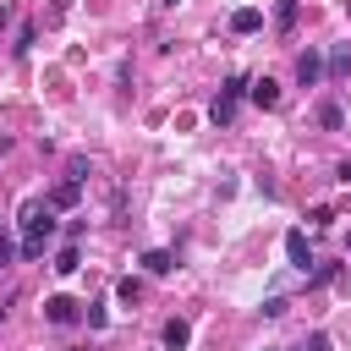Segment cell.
<instances>
[{
	"label": "cell",
	"instance_id": "obj_8",
	"mask_svg": "<svg viewBox=\"0 0 351 351\" xmlns=\"http://www.w3.org/2000/svg\"><path fill=\"white\" fill-rule=\"evenodd\" d=\"M258 27H263V11H258V5L230 11V33H241V38H247V33H258Z\"/></svg>",
	"mask_w": 351,
	"mask_h": 351
},
{
	"label": "cell",
	"instance_id": "obj_2",
	"mask_svg": "<svg viewBox=\"0 0 351 351\" xmlns=\"http://www.w3.org/2000/svg\"><path fill=\"white\" fill-rule=\"evenodd\" d=\"M241 93H247V77H225L219 99L208 104V121H214V126H230V121H236V104H241Z\"/></svg>",
	"mask_w": 351,
	"mask_h": 351
},
{
	"label": "cell",
	"instance_id": "obj_17",
	"mask_svg": "<svg viewBox=\"0 0 351 351\" xmlns=\"http://www.w3.org/2000/svg\"><path fill=\"white\" fill-rule=\"evenodd\" d=\"M66 176H71V181H88V159L71 154V159H66Z\"/></svg>",
	"mask_w": 351,
	"mask_h": 351
},
{
	"label": "cell",
	"instance_id": "obj_3",
	"mask_svg": "<svg viewBox=\"0 0 351 351\" xmlns=\"http://www.w3.org/2000/svg\"><path fill=\"white\" fill-rule=\"evenodd\" d=\"M49 208H77L82 203V181H71V176H60L55 186H49V197H44Z\"/></svg>",
	"mask_w": 351,
	"mask_h": 351
},
{
	"label": "cell",
	"instance_id": "obj_13",
	"mask_svg": "<svg viewBox=\"0 0 351 351\" xmlns=\"http://www.w3.org/2000/svg\"><path fill=\"white\" fill-rule=\"evenodd\" d=\"M296 5H302V0H280V5H274V27H280V33L296 27Z\"/></svg>",
	"mask_w": 351,
	"mask_h": 351
},
{
	"label": "cell",
	"instance_id": "obj_1",
	"mask_svg": "<svg viewBox=\"0 0 351 351\" xmlns=\"http://www.w3.org/2000/svg\"><path fill=\"white\" fill-rule=\"evenodd\" d=\"M49 236H55V208L38 203V197H27L22 203V258H44Z\"/></svg>",
	"mask_w": 351,
	"mask_h": 351
},
{
	"label": "cell",
	"instance_id": "obj_7",
	"mask_svg": "<svg viewBox=\"0 0 351 351\" xmlns=\"http://www.w3.org/2000/svg\"><path fill=\"white\" fill-rule=\"evenodd\" d=\"M318 77H324V60H318V49H302V55H296V82H302V88H313Z\"/></svg>",
	"mask_w": 351,
	"mask_h": 351
},
{
	"label": "cell",
	"instance_id": "obj_9",
	"mask_svg": "<svg viewBox=\"0 0 351 351\" xmlns=\"http://www.w3.org/2000/svg\"><path fill=\"white\" fill-rule=\"evenodd\" d=\"M186 340H192V324L170 318V324H165V351H186Z\"/></svg>",
	"mask_w": 351,
	"mask_h": 351
},
{
	"label": "cell",
	"instance_id": "obj_4",
	"mask_svg": "<svg viewBox=\"0 0 351 351\" xmlns=\"http://www.w3.org/2000/svg\"><path fill=\"white\" fill-rule=\"evenodd\" d=\"M285 258H291L302 274L313 269V241H307V230H285Z\"/></svg>",
	"mask_w": 351,
	"mask_h": 351
},
{
	"label": "cell",
	"instance_id": "obj_22",
	"mask_svg": "<svg viewBox=\"0 0 351 351\" xmlns=\"http://www.w3.org/2000/svg\"><path fill=\"white\" fill-rule=\"evenodd\" d=\"M165 5H176V0H165Z\"/></svg>",
	"mask_w": 351,
	"mask_h": 351
},
{
	"label": "cell",
	"instance_id": "obj_10",
	"mask_svg": "<svg viewBox=\"0 0 351 351\" xmlns=\"http://www.w3.org/2000/svg\"><path fill=\"white\" fill-rule=\"evenodd\" d=\"M77 263H82V252H77V241H66V247L55 252V263H49V269H55V274H77Z\"/></svg>",
	"mask_w": 351,
	"mask_h": 351
},
{
	"label": "cell",
	"instance_id": "obj_19",
	"mask_svg": "<svg viewBox=\"0 0 351 351\" xmlns=\"http://www.w3.org/2000/svg\"><path fill=\"white\" fill-rule=\"evenodd\" d=\"M16 252H22V247H16V241H11V236H0V263H11V258H16Z\"/></svg>",
	"mask_w": 351,
	"mask_h": 351
},
{
	"label": "cell",
	"instance_id": "obj_6",
	"mask_svg": "<svg viewBox=\"0 0 351 351\" xmlns=\"http://www.w3.org/2000/svg\"><path fill=\"white\" fill-rule=\"evenodd\" d=\"M247 99H252L258 110H274V104H280V82H274V77H258V82H247Z\"/></svg>",
	"mask_w": 351,
	"mask_h": 351
},
{
	"label": "cell",
	"instance_id": "obj_15",
	"mask_svg": "<svg viewBox=\"0 0 351 351\" xmlns=\"http://www.w3.org/2000/svg\"><path fill=\"white\" fill-rule=\"evenodd\" d=\"M115 296H121L126 307H137V296H143V280H132V274H126V280L115 285Z\"/></svg>",
	"mask_w": 351,
	"mask_h": 351
},
{
	"label": "cell",
	"instance_id": "obj_14",
	"mask_svg": "<svg viewBox=\"0 0 351 351\" xmlns=\"http://www.w3.org/2000/svg\"><path fill=\"white\" fill-rule=\"evenodd\" d=\"M318 126H324V132H340V126H346L340 104H318Z\"/></svg>",
	"mask_w": 351,
	"mask_h": 351
},
{
	"label": "cell",
	"instance_id": "obj_18",
	"mask_svg": "<svg viewBox=\"0 0 351 351\" xmlns=\"http://www.w3.org/2000/svg\"><path fill=\"white\" fill-rule=\"evenodd\" d=\"M285 307H291L285 296H269V302H263V318H285Z\"/></svg>",
	"mask_w": 351,
	"mask_h": 351
},
{
	"label": "cell",
	"instance_id": "obj_12",
	"mask_svg": "<svg viewBox=\"0 0 351 351\" xmlns=\"http://www.w3.org/2000/svg\"><path fill=\"white\" fill-rule=\"evenodd\" d=\"M143 269H148V274H170V269H176V258H170L165 247H154V252H143Z\"/></svg>",
	"mask_w": 351,
	"mask_h": 351
},
{
	"label": "cell",
	"instance_id": "obj_21",
	"mask_svg": "<svg viewBox=\"0 0 351 351\" xmlns=\"http://www.w3.org/2000/svg\"><path fill=\"white\" fill-rule=\"evenodd\" d=\"M335 181H346V186H351V159H340V165H335Z\"/></svg>",
	"mask_w": 351,
	"mask_h": 351
},
{
	"label": "cell",
	"instance_id": "obj_11",
	"mask_svg": "<svg viewBox=\"0 0 351 351\" xmlns=\"http://www.w3.org/2000/svg\"><path fill=\"white\" fill-rule=\"evenodd\" d=\"M329 77H351V44H335L329 49V66H324Z\"/></svg>",
	"mask_w": 351,
	"mask_h": 351
},
{
	"label": "cell",
	"instance_id": "obj_20",
	"mask_svg": "<svg viewBox=\"0 0 351 351\" xmlns=\"http://www.w3.org/2000/svg\"><path fill=\"white\" fill-rule=\"evenodd\" d=\"M302 351H329V335H307V346Z\"/></svg>",
	"mask_w": 351,
	"mask_h": 351
},
{
	"label": "cell",
	"instance_id": "obj_5",
	"mask_svg": "<svg viewBox=\"0 0 351 351\" xmlns=\"http://www.w3.org/2000/svg\"><path fill=\"white\" fill-rule=\"evenodd\" d=\"M44 318L66 329V324H77V318H82V302H71V296H49V302H44Z\"/></svg>",
	"mask_w": 351,
	"mask_h": 351
},
{
	"label": "cell",
	"instance_id": "obj_16",
	"mask_svg": "<svg viewBox=\"0 0 351 351\" xmlns=\"http://www.w3.org/2000/svg\"><path fill=\"white\" fill-rule=\"evenodd\" d=\"M33 38H38V27H33V22H22V27H16V44H11V49H16V55H27V49H33Z\"/></svg>",
	"mask_w": 351,
	"mask_h": 351
}]
</instances>
